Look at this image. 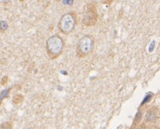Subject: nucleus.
<instances>
[{"label": "nucleus", "instance_id": "1", "mask_svg": "<svg viewBox=\"0 0 160 129\" xmlns=\"http://www.w3.org/2000/svg\"><path fill=\"white\" fill-rule=\"evenodd\" d=\"M65 43L63 38L55 34L49 37L46 41V51L51 60H56L62 54Z\"/></svg>", "mask_w": 160, "mask_h": 129}, {"label": "nucleus", "instance_id": "2", "mask_svg": "<svg viewBox=\"0 0 160 129\" xmlns=\"http://www.w3.org/2000/svg\"><path fill=\"white\" fill-rule=\"evenodd\" d=\"M95 38L92 35H85L78 40L76 47V56L84 58L92 53L95 48Z\"/></svg>", "mask_w": 160, "mask_h": 129}, {"label": "nucleus", "instance_id": "3", "mask_svg": "<svg viewBox=\"0 0 160 129\" xmlns=\"http://www.w3.org/2000/svg\"><path fill=\"white\" fill-rule=\"evenodd\" d=\"M77 16L76 12H70L63 14L58 23V29L64 35H69L76 29Z\"/></svg>", "mask_w": 160, "mask_h": 129}, {"label": "nucleus", "instance_id": "4", "mask_svg": "<svg viewBox=\"0 0 160 129\" xmlns=\"http://www.w3.org/2000/svg\"><path fill=\"white\" fill-rule=\"evenodd\" d=\"M98 21V12L96 7L93 4H88V9L85 12V17L82 20V23L85 26H94Z\"/></svg>", "mask_w": 160, "mask_h": 129}, {"label": "nucleus", "instance_id": "5", "mask_svg": "<svg viewBox=\"0 0 160 129\" xmlns=\"http://www.w3.org/2000/svg\"><path fill=\"white\" fill-rule=\"evenodd\" d=\"M159 116L158 109L156 107H150L145 111L144 116V123L149 125H153L157 123Z\"/></svg>", "mask_w": 160, "mask_h": 129}, {"label": "nucleus", "instance_id": "6", "mask_svg": "<svg viewBox=\"0 0 160 129\" xmlns=\"http://www.w3.org/2000/svg\"><path fill=\"white\" fill-rule=\"evenodd\" d=\"M142 119V111H139L136 115V117H135L133 126H132V128H136L137 126H138L140 123V121Z\"/></svg>", "mask_w": 160, "mask_h": 129}, {"label": "nucleus", "instance_id": "7", "mask_svg": "<svg viewBox=\"0 0 160 129\" xmlns=\"http://www.w3.org/2000/svg\"><path fill=\"white\" fill-rule=\"evenodd\" d=\"M103 4H111L114 1V0H101Z\"/></svg>", "mask_w": 160, "mask_h": 129}, {"label": "nucleus", "instance_id": "8", "mask_svg": "<svg viewBox=\"0 0 160 129\" xmlns=\"http://www.w3.org/2000/svg\"><path fill=\"white\" fill-rule=\"evenodd\" d=\"M19 1H20L21 2H23V1H24V0H19Z\"/></svg>", "mask_w": 160, "mask_h": 129}, {"label": "nucleus", "instance_id": "9", "mask_svg": "<svg viewBox=\"0 0 160 129\" xmlns=\"http://www.w3.org/2000/svg\"><path fill=\"white\" fill-rule=\"evenodd\" d=\"M159 116H160V111H159Z\"/></svg>", "mask_w": 160, "mask_h": 129}]
</instances>
